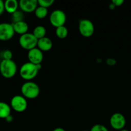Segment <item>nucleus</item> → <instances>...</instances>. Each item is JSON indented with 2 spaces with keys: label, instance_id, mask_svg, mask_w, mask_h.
I'll use <instances>...</instances> for the list:
<instances>
[{
  "label": "nucleus",
  "instance_id": "25",
  "mask_svg": "<svg viewBox=\"0 0 131 131\" xmlns=\"http://www.w3.org/2000/svg\"><path fill=\"white\" fill-rule=\"evenodd\" d=\"M5 10V2L2 0H0V15L3 14Z\"/></svg>",
  "mask_w": 131,
  "mask_h": 131
},
{
  "label": "nucleus",
  "instance_id": "22",
  "mask_svg": "<svg viewBox=\"0 0 131 131\" xmlns=\"http://www.w3.org/2000/svg\"><path fill=\"white\" fill-rule=\"evenodd\" d=\"M90 131H109L106 126L102 124H96L93 125Z\"/></svg>",
  "mask_w": 131,
  "mask_h": 131
},
{
  "label": "nucleus",
  "instance_id": "2",
  "mask_svg": "<svg viewBox=\"0 0 131 131\" xmlns=\"http://www.w3.org/2000/svg\"><path fill=\"white\" fill-rule=\"evenodd\" d=\"M17 72V66L13 60H2L0 63V73L3 77L10 79L14 77Z\"/></svg>",
  "mask_w": 131,
  "mask_h": 131
},
{
  "label": "nucleus",
  "instance_id": "6",
  "mask_svg": "<svg viewBox=\"0 0 131 131\" xmlns=\"http://www.w3.org/2000/svg\"><path fill=\"white\" fill-rule=\"evenodd\" d=\"M10 106L12 109L17 112H23L28 107L26 99L24 96L20 95L14 96L10 101Z\"/></svg>",
  "mask_w": 131,
  "mask_h": 131
},
{
  "label": "nucleus",
  "instance_id": "24",
  "mask_svg": "<svg viewBox=\"0 0 131 131\" xmlns=\"http://www.w3.org/2000/svg\"><path fill=\"white\" fill-rule=\"evenodd\" d=\"M111 3H113L116 7V6H120L121 5H122L124 3V0H112Z\"/></svg>",
  "mask_w": 131,
  "mask_h": 131
},
{
  "label": "nucleus",
  "instance_id": "19",
  "mask_svg": "<svg viewBox=\"0 0 131 131\" xmlns=\"http://www.w3.org/2000/svg\"><path fill=\"white\" fill-rule=\"evenodd\" d=\"M23 19H24V15H23V12L20 10H17L15 12L12 14V19L13 20V23L24 20Z\"/></svg>",
  "mask_w": 131,
  "mask_h": 131
},
{
  "label": "nucleus",
  "instance_id": "29",
  "mask_svg": "<svg viewBox=\"0 0 131 131\" xmlns=\"http://www.w3.org/2000/svg\"><path fill=\"white\" fill-rule=\"evenodd\" d=\"M120 131H129L127 130V129H122V130H120Z\"/></svg>",
  "mask_w": 131,
  "mask_h": 131
},
{
  "label": "nucleus",
  "instance_id": "30",
  "mask_svg": "<svg viewBox=\"0 0 131 131\" xmlns=\"http://www.w3.org/2000/svg\"><path fill=\"white\" fill-rule=\"evenodd\" d=\"M82 131H90V130H82Z\"/></svg>",
  "mask_w": 131,
  "mask_h": 131
},
{
  "label": "nucleus",
  "instance_id": "10",
  "mask_svg": "<svg viewBox=\"0 0 131 131\" xmlns=\"http://www.w3.org/2000/svg\"><path fill=\"white\" fill-rule=\"evenodd\" d=\"M28 59L29 62L35 65L41 64L43 59V52L38 47H35L29 50L28 52Z\"/></svg>",
  "mask_w": 131,
  "mask_h": 131
},
{
  "label": "nucleus",
  "instance_id": "20",
  "mask_svg": "<svg viewBox=\"0 0 131 131\" xmlns=\"http://www.w3.org/2000/svg\"><path fill=\"white\" fill-rule=\"evenodd\" d=\"M0 56L3 58V60H12L13 53L10 50L6 49L5 51H3L0 54Z\"/></svg>",
  "mask_w": 131,
  "mask_h": 131
},
{
  "label": "nucleus",
  "instance_id": "16",
  "mask_svg": "<svg viewBox=\"0 0 131 131\" xmlns=\"http://www.w3.org/2000/svg\"><path fill=\"white\" fill-rule=\"evenodd\" d=\"M46 33H47L46 28H45L43 26L38 25L37 26L33 29V33H33V34L34 35L35 37L38 40L46 37Z\"/></svg>",
  "mask_w": 131,
  "mask_h": 131
},
{
  "label": "nucleus",
  "instance_id": "21",
  "mask_svg": "<svg viewBox=\"0 0 131 131\" xmlns=\"http://www.w3.org/2000/svg\"><path fill=\"white\" fill-rule=\"evenodd\" d=\"M54 0H38V6H43L45 8H49V6H52L54 3Z\"/></svg>",
  "mask_w": 131,
  "mask_h": 131
},
{
  "label": "nucleus",
  "instance_id": "18",
  "mask_svg": "<svg viewBox=\"0 0 131 131\" xmlns=\"http://www.w3.org/2000/svg\"><path fill=\"white\" fill-rule=\"evenodd\" d=\"M55 33H56V36L59 38L63 39V38H65L67 37L69 31H68L67 28L65 26H62L56 28Z\"/></svg>",
  "mask_w": 131,
  "mask_h": 131
},
{
  "label": "nucleus",
  "instance_id": "17",
  "mask_svg": "<svg viewBox=\"0 0 131 131\" xmlns=\"http://www.w3.org/2000/svg\"><path fill=\"white\" fill-rule=\"evenodd\" d=\"M35 12V15L38 19H43L46 17L48 14V10L47 8L43 7V6H38L36 8Z\"/></svg>",
  "mask_w": 131,
  "mask_h": 131
},
{
  "label": "nucleus",
  "instance_id": "12",
  "mask_svg": "<svg viewBox=\"0 0 131 131\" xmlns=\"http://www.w3.org/2000/svg\"><path fill=\"white\" fill-rule=\"evenodd\" d=\"M53 43L52 40L49 37H45L43 38L38 40L37 42V47L40 50L43 51H49L52 49Z\"/></svg>",
  "mask_w": 131,
  "mask_h": 131
},
{
  "label": "nucleus",
  "instance_id": "3",
  "mask_svg": "<svg viewBox=\"0 0 131 131\" xmlns=\"http://www.w3.org/2000/svg\"><path fill=\"white\" fill-rule=\"evenodd\" d=\"M20 90L23 96L28 99H36L39 95L40 92V90L38 84L31 81L25 82L22 85Z\"/></svg>",
  "mask_w": 131,
  "mask_h": 131
},
{
  "label": "nucleus",
  "instance_id": "5",
  "mask_svg": "<svg viewBox=\"0 0 131 131\" xmlns=\"http://www.w3.org/2000/svg\"><path fill=\"white\" fill-rule=\"evenodd\" d=\"M67 20V16L63 10H55L51 14L49 17L50 23L55 28L65 26Z\"/></svg>",
  "mask_w": 131,
  "mask_h": 131
},
{
  "label": "nucleus",
  "instance_id": "14",
  "mask_svg": "<svg viewBox=\"0 0 131 131\" xmlns=\"http://www.w3.org/2000/svg\"><path fill=\"white\" fill-rule=\"evenodd\" d=\"M19 2L17 0H6L5 1V10L10 14H14L18 10Z\"/></svg>",
  "mask_w": 131,
  "mask_h": 131
},
{
  "label": "nucleus",
  "instance_id": "27",
  "mask_svg": "<svg viewBox=\"0 0 131 131\" xmlns=\"http://www.w3.org/2000/svg\"><path fill=\"white\" fill-rule=\"evenodd\" d=\"M109 8H110V10H114V9L116 8V6H115V5H114L113 3H111L110 4V5H109Z\"/></svg>",
  "mask_w": 131,
  "mask_h": 131
},
{
  "label": "nucleus",
  "instance_id": "1",
  "mask_svg": "<svg viewBox=\"0 0 131 131\" xmlns=\"http://www.w3.org/2000/svg\"><path fill=\"white\" fill-rule=\"evenodd\" d=\"M41 68V64L35 65L28 61L22 65L20 68L19 74L23 79L27 81H30L37 76Z\"/></svg>",
  "mask_w": 131,
  "mask_h": 131
},
{
  "label": "nucleus",
  "instance_id": "9",
  "mask_svg": "<svg viewBox=\"0 0 131 131\" xmlns=\"http://www.w3.org/2000/svg\"><path fill=\"white\" fill-rule=\"evenodd\" d=\"M110 123L112 128L115 130H120L124 128L126 124L125 116L120 113H115L111 115Z\"/></svg>",
  "mask_w": 131,
  "mask_h": 131
},
{
  "label": "nucleus",
  "instance_id": "7",
  "mask_svg": "<svg viewBox=\"0 0 131 131\" xmlns=\"http://www.w3.org/2000/svg\"><path fill=\"white\" fill-rule=\"evenodd\" d=\"M95 27L93 23L89 19H81L79 23V31L83 37H90L93 35Z\"/></svg>",
  "mask_w": 131,
  "mask_h": 131
},
{
  "label": "nucleus",
  "instance_id": "8",
  "mask_svg": "<svg viewBox=\"0 0 131 131\" xmlns=\"http://www.w3.org/2000/svg\"><path fill=\"white\" fill-rule=\"evenodd\" d=\"M15 34L13 24L8 23H0V40L7 41L11 39Z\"/></svg>",
  "mask_w": 131,
  "mask_h": 131
},
{
  "label": "nucleus",
  "instance_id": "13",
  "mask_svg": "<svg viewBox=\"0 0 131 131\" xmlns=\"http://www.w3.org/2000/svg\"><path fill=\"white\" fill-rule=\"evenodd\" d=\"M12 24L15 33H18L20 35H23L28 33L29 26H28V23L24 21V20L12 23Z\"/></svg>",
  "mask_w": 131,
  "mask_h": 131
},
{
  "label": "nucleus",
  "instance_id": "11",
  "mask_svg": "<svg viewBox=\"0 0 131 131\" xmlns=\"http://www.w3.org/2000/svg\"><path fill=\"white\" fill-rule=\"evenodd\" d=\"M19 6L22 12L26 13H31L35 11L38 7L37 0H20L19 2Z\"/></svg>",
  "mask_w": 131,
  "mask_h": 131
},
{
  "label": "nucleus",
  "instance_id": "31",
  "mask_svg": "<svg viewBox=\"0 0 131 131\" xmlns=\"http://www.w3.org/2000/svg\"><path fill=\"white\" fill-rule=\"evenodd\" d=\"M0 63H1V61H0Z\"/></svg>",
  "mask_w": 131,
  "mask_h": 131
},
{
  "label": "nucleus",
  "instance_id": "23",
  "mask_svg": "<svg viewBox=\"0 0 131 131\" xmlns=\"http://www.w3.org/2000/svg\"><path fill=\"white\" fill-rule=\"evenodd\" d=\"M106 63L110 65V66H114L116 63V61L115 59L110 58L107 59V60H106Z\"/></svg>",
  "mask_w": 131,
  "mask_h": 131
},
{
  "label": "nucleus",
  "instance_id": "4",
  "mask_svg": "<svg viewBox=\"0 0 131 131\" xmlns=\"http://www.w3.org/2000/svg\"><path fill=\"white\" fill-rule=\"evenodd\" d=\"M37 42L38 39L33 33H27L20 35L19 39V43L20 47L28 51L37 47Z\"/></svg>",
  "mask_w": 131,
  "mask_h": 131
},
{
  "label": "nucleus",
  "instance_id": "26",
  "mask_svg": "<svg viewBox=\"0 0 131 131\" xmlns=\"http://www.w3.org/2000/svg\"><path fill=\"white\" fill-rule=\"evenodd\" d=\"M5 120H6V122H8V123H11L13 121V120H14V117H13V116L12 115H9L8 116L7 118H6V119H5Z\"/></svg>",
  "mask_w": 131,
  "mask_h": 131
},
{
  "label": "nucleus",
  "instance_id": "28",
  "mask_svg": "<svg viewBox=\"0 0 131 131\" xmlns=\"http://www.w3.org/2000/svg\"><path fill=\"white\" fill-rule=\"evenodd\" d=\"M52 131H66V130H65L64 129H63V128L57 127V128H56V129H54Z\"/></svg>",
  "mask_w": 131,
  "mask_h": 131
},
{
  "label": "nucleus",
  "instance_id": "15",
  "mask_svg": "<svg viewBox=\"0 0 131 131\" xmlns=\"http://www.w3.org/2000/svg\"><path fill=\"white\" fill-rule=\"evenodd\" d=\"M11 106L5 102H0V118L6 119L11 115Z\"/></svg>",
  "mask_w": 131,
  "mask_h": 131
}]
</instances>
